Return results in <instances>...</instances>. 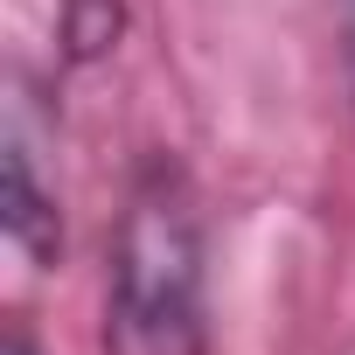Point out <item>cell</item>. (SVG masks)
<instances>
[{
  "label": "cell",
  "instance_id": "obj_1",
  "mask_svg": "<svg viewBox=\"0 0 355 355\" xmlns=\"http://www.w3.org/2000/svg\"><path fill=\"white\" fill-rule=\"evenodd\" d=\"M105 355H209V251L182 160L146 153L105 272Z\"/></svg>",
  "mask_w": 355,
  "mask_h": 355
},
{
  "label": "cell",
  "instance_id": "obj_2",
  "mask_svg": "<svg viewBox=\"0 0 355 355\" xmlns=\"http://www.w3.org/2000/svg\"><path fill=\"white\" fill-rule=\"evenodd\" d=\"M28 112L35 98L21 84L8 105V132H0V230H8V251L28 272H56L63 265V196H56V174L42 167Z\"/></svg>",
  "mask_w": 355,
  "mask_h": 355
},
{
  "label": "cell",
  "instance_id": "obj_3",
  "mask_svg": "<svg viewBox=\"0 0 355 355\" xmlns=\"http://www.w3.org/2000/svg\"><path fill=\"white\" fill-rule=\"evenodd\" d=\"M125 35V0H56V56L70 70H91Z\"/></svg>",
  "mask_w": 355,
  "mask_h": 355
},
{
  "label": "cell",
  "instance_id": "obj_4",
  "mask_svg": "<svg viewBox=\"0 0 355 355\" xmlns=\"http://www.w3.org/2000/svg\"><path fill=\"white\" fill-rule=\"evenodd\" d=\"M341 15V63H348V91H355V0H334Z\"/></svg>",
  "mask_w": 355,
  "mask_h": 355
},
{
  "label": "cell",
  "instance_id": "obj_5",
  "mask_svg": "<svg viewBox=\"0 0 355 355\" xmlns=\"http://www.w3.org/2000/svg\"><path fill=\"white\" fill-rule=\"evenodd\" d=\"M0 355H42L35 334H28V320H8V334H0Z\"/></svg>",
  "mask_w": 355,
  "mask_h": 355
}]
</instances>
